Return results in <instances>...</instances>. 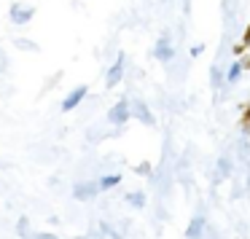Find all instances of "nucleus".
Listing matches in <instances>:
<instances>
[{
  "mask_svg": "<svg viewBox=\"0 0 250 239\" xmlns=\"http://www.w3.org/2000/svg\"><path fill=\"white\" fill-rule=\"evenodd\" d=\"M38 239H54V237H49V234H41V237Z\"/></svg>",
  "mask_w": 250,
  "mask_h": 239,
  "instance_id": "obj_14",
  "label": "nucleus"
},
{
  "mask_svg": "<svg viewBox=\"0 0 250 239\" xmlns=\"http://www.w3.org/2000/svg\"><path fill=\"white\" fill-rule=\"evenodd\" d=\"M119 180H121L119 175H105V178L100 180V188H113V185L119 183Z\"/></svg>",
  "mask_w": 250,
  "mask_h": 239,
  "instance_id": "obj_9",
  "label": "nucleus"
},
{
  "mask_svg": "<svg viewBox=\"0 0 250 239\" xmlns=\"http://www.w3.org/2000/svg\"><path fill=\"white\" fill-rule=\"evenodd\" d=\"M239 76H242V62H234V65L229 67V73H226V81H229V83H234Z\"/></svg>",
  "mask_w": 250,
  "mask_h": 239,
  "instance_id": "obj_7",
  "label": "nucleus"
},
{
  "mask_svg": "<svg viewBox=\"0 0 250 239\" xmlns=\"http://www.w3.org/2000/svg\"><path fill=\"white\" fill-rule=\"evenodd\" d=\"M210 78H212V86H215V89H218V86H221V67H218V65H215V67H212V73H210Z\"/></svg>",
  "mask_w": 250,
  "mask_h": 239,
  "instance_id": "obj_11",
  "label": "nucleus"
},
{
  "mask_svg": "<svg viewBox=\"0 0 250 239\" xmlns=\"http://www.w3.org/2000/svg\"><path fill=\"white\" fill-rule=\"evenodd\" d=\"M33 17H35L33 6H24V3H14L11 6V22L14 24H27Z\"/></svg>",
  "mask_w": 250,
  "mask_h": 239,
  "instance_id": "obj_1",
  "label": "nucleus"
},
{
  "mask_svg": "<svg viewBox=\"0 0 250 239\" xmlns=\"http://www.w3.org/2000/svg\"><path fill=\"white\" fill-rule=\"evenodd\" d=\"M97 188H100V183H86V185H78V188H76V194H78V196H81V199H83V196L94 194V191H97Z\"/></svg>",
  "mask_w": 250,
  "mask_h": 239,
  "instance_id": "obj_8",
  "label": "nucleus"
},
{
  "mask_svg": "<svg viewBox=\"0 0 250 239\" xmlns=\"http://www.w3.org/2000/svg\"><path fill=\"white\" fill-rule=\"evenodd\" d=\"M129 116H132V113H129V105H126L124 100H121V102H116L113 108H110L108 121H110V124H116V126H121L126 119H129Z\"/></svg>",
  "mask_w": 250,
  "mask_h": 239,
  "instance_id": "obj_2",
  "label": "nucleus"
},
{
  "mask_svg": "<svg viewBox=\"0 0 250 239\" xmlns=\"http://www.w3.org/2000/svg\"><path fill=\"white\" fill-rule=\"evenodd\" d=\"M86 92H89L86 86H76V89H73V92L67 94L65 100H62V110H65V113H67V110L78 108V105H81V100L86 97Z\"/></svg>",
  "mask_w": 250,
  "mask_h": 239,
  "instance_id": "obj_4",
  "label": "nucleus"
},
{
  "mask_svg": "<svg viewBox=\"0 0 250 239\" xmlns=\"http://www.w3.org/2000/svg\"><path fill=\"white\" fill-rule=\"evenodd\" d=\"M132 116H135V119H140L146 126H153V124H156V119L151 116V110H148L146 102H135V105H132Z\"/></svg>",
  "mask_w": 250,
  "mask_h": 239,
  "instance_id": "obj_6",
  "label": "nucleus"
},
{
  "mask_svg": "<svg viewBox=\"0 0 250 239\" xmlns=\"http://www.w3.org/2000/svg\"><path fill=\"white\" fill-rule=\"evenodd\" d=\"M218 167H221V172H223V175H226V172H229V161H226V159H223V161H221V164H218Z\"/></svg>",
  "mask_w": 250,
  "mask_h": 239,
  "instance_id": "obj_13",
  "label": "nucleus"
},
{
  "mask_svg": "<svg viewBox=\"0 0 250 239\" xmlns=\"http://www.w3.org/2000/svg\"><path fill=\"white\" fill-rule=\"evenodd\" d=\"M129 201H132V204L140 207V204H143V194H129Z\"/></svg>",
  "mask_w": 250,
  "mask_h": 239,
  "instance_id": "obj_12",
  "label": "nucleus"
},
{
  "mask_svg": "<svg viewBox=\"0 0 250 239\" xmlns=\"http://www.w3.org/2000/svg\"><path fill=\"white\" fill-rule=\"evenodd\" d=\"M248 119H250V110H248Z\"/></svg>",
  "mask_w": 250,
  "mask_h": 239,
  "instance_id": "obj_16",
  "label": "nucleus"
},
{
  "mask_svg": "<svg viewBox=\"0 0 250 239\" xmlns=\"http://www.w3.org/2000/svg\"><path fill=\"white\" fill-rule=\"evenodd\" d=\"M124 78V54H119L116 57V62H113V67L108 70V78H105V83H108V89H113L116 83Z\"/></svg>",
  "mask_w": 250,
  "mask_h": 239,
  "instance_id": "obj_3",
  "label": "nucleus"
},
{
  "mask_svg": "<svg viewBox=\"0 0 250 239\" xmlns=\"http://www.w3.org/2000/svg\"><path fill=\"white\" fill-rule=\"evenodd\" d=\"M245 43H248V46H250V33H248V35H245Z\"/></svg>",
  "mask_w": 250,
  "mask_h": 239,
  "instance_id": "obj_15",
  "label": "nucleus"
},
{
  "mask_svg": "<svg viewBox=\"0 0 250 239\" xmlns=\"http://www.w3.org/2000/svg\"><path fill=\"white\" fill-rule=\"evenodd\" d=\"M153 54H156L162 62H169V60L175 57V49H172V43H169V38H167V35H162V38H159L156 51H153Z\"/></svg>",
  "mask_w": 250,
  "mask_h": 239,
  "instance_id": "obj_5",
  "label": "nucleus"
},
{
  "mask_svg": "<svg viewBox=\"0 0 250 239\" xmlns=\"http://www.w3.org/2000/svg\"><path fill=\"white\" fill-rule=\"evenodd\" d=\"M14 43H17V46H22V49H27V51H38V46H35L33 40H24V38H17V40H14Z\"/></svg>",
  "mask_w": 250,
  "mask_h": 239,
  "instance_id": "obj_10",
  "label": "nucleus"
}]
</instances>
